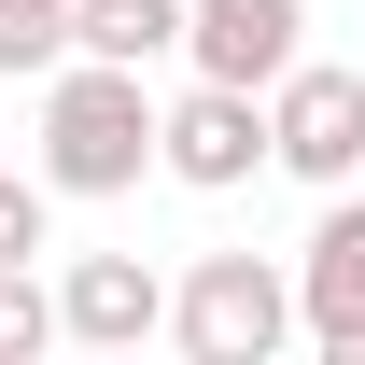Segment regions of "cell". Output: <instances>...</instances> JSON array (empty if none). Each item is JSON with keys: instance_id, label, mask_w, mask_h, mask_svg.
<instances>
[{"instance_id": "7", "label": "cell", "mask_w": 365, "mask_h": 365, "mask_svg": "<svg viewBox=\"0 0 365 365\" xmlns=\"http://www.w3.org/2000/svg\"><path fill=\"white\" fill-rule=\"evenodd\" d=\"M295 323H309L337 365H365V197H337L295 253Z\"/></svg>"}, {"instance_id": "6", "label": "cell", "mask_w": 365, "mask_h": 365, "mask_svg": "<svg viewBox=\"0 0 365 365\" xmlns=\"http://www.w3.org/2000/svg\"><path fill=\"white\" fill-rule=\"evenodd\" d=\"M56 337L140 351V337H169V281L140 267V253H71V281H56Z\"/></svg>"}, {"instance_id": "9", "label": "cell", "mask_w": 365, "mask_h": 365, "mask_svg": "<svg viewBox=\"0 0 365 365\" xmlns=\"http://www.w3.org/2000/svg\"><path fill=\"white\" fill-rule=\"evenodd\" d=\"M56 56H71V0H0V85L56 71Z\"/></svg>"}, {"instance_id": "1", "label": "cell", "mask_w": 365, "mask_h": 365, "mask_svg": "<svg viewBox=\"0 0 365 365\" xmlns=\"http://www.w3.org/2000/svg\"><path fill=\"white\" fill-rule=\"evenodd\" d=\"M29 169L56 197H127L155 169V85L113 71V56H56L43 71V127H29Z\"/></svg>"}, {"instance_id": "5", "label": "cell", "mask_w": 365, "mask_h": 365, "mask_svg": "<svg viewBox=\"0 0 365 365\" xmlns=\"http://www.w3.org/2000/svg\"><path fill=\"white\" fill-rule=\"evenodd\" d=\"M295 56H309V0H182V71L267 98Z\"/></svg>"}, {"instance_id": "11", "label": "cell", "mask_w": 365, "mask_h": 365, "mask_svg": "<svg viewBox=\"0 0 365 365\" xmlns=\"http://www.w3.org/2000/svg\"><path fill=\"white\" fill-rule=\"evenodd\" d=\"M29 351H56V295L29 267H0V365H29Z\"/></svg>"}, {"instance_id": "10", "label": "cell", "mask_w": 365, "mask_h": 365, "mask_svg": "<svg viewBox=\"0 0 365 365\" xmlns=\"http://www.w3.org/2000/svg\"><path fill=\"white\" fill-rule=\"evenodd\" d=\"M29 253H56V182L0 169V267H29Z\"/></svg>"}, {"instance_id": "2", "label": "cell", "mask_w": 365, "mask_h": 365, "mask_svg": "<svg viewBox=\"0 0 365 365\" xmlns=\"http://www.w3.org/2000/svg\"><path fill=\"white\" fill-rule=\"evenodd\" d=\"M169 337L182 365H267L281 337H295V267H267V253H197L169 295Z\"/></svg>"}, {"instance_id": "4", "label": "cell", "mask_w": 365, "mask_h": 365, "mask_svg": "<svg viewBox=\"0 0 365 365\" xmlns=\"http://www.w3.org/2000/svg\"><path fill=\"white\" fill-rule=\"evenodd\" d=\"M155 169H169V182H197V197L253 182V169H267V98H253V85H211V71H197L182 98H155Z\"/></svg>"}, {"instance_id": "3", "label": "cell", "mask_w": 365, "mask_h": 365, "mask_svg": "<svg viewBox=\"0 0 365 365\" xmlns=\"http://www.w3.org/2000/svg\"><path fill=\"white\" fill-rule=\"evenodd\" d=\"M267 169H295V182H337L365 169V71H323V56H295L267 85Z\"/></svg>"}, {"instance_id": "8", "label": "cell", "mask_w": 365, "mask_h": 365, "mask_svg": "<svg viewBox=\"0 0 365 365\" xmlns=\"http://www.w3.org/2000/svg\"><path fill=\"white\" fill-rule=\"evenodd\" d=\"M71 56L155 71V56H182V0H71Z\"/></svg>"}]
</instances>
